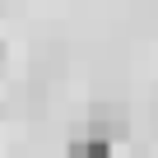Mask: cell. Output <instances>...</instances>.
<instances>
[{
  "label": "cell",
  "instance_id": "cell-1",
  "mask_svg": "<svg viewBox=\"0 0 158 158\" xmlns=\"http://www.w3.org/2000/svg\"><path fill=\"white\" fill-rule=\"evenodd\" d=\"M65 158H112V139L107 135H79V139H70V149H65Z\"/></svg>",
  "mask_w": 158,
  "mask_h": 158
},
{
  "label": "cell",
  "instance_id": "cell-2",
  "mask_svg": "<svg viewBox=\"0 0 158 158\" xmlns=\"http://www.w3.org/2000/svg\"><path fill=\"white\" fill-rule=\"evenodd\" d=\"M89 130H93V135H107V139H116V135L126 130V121H121V107H112V102L93 107V116H89Z\"/></svg>",
  "mask_w": 158,
  "mask_h": 158
}]
</instances>
